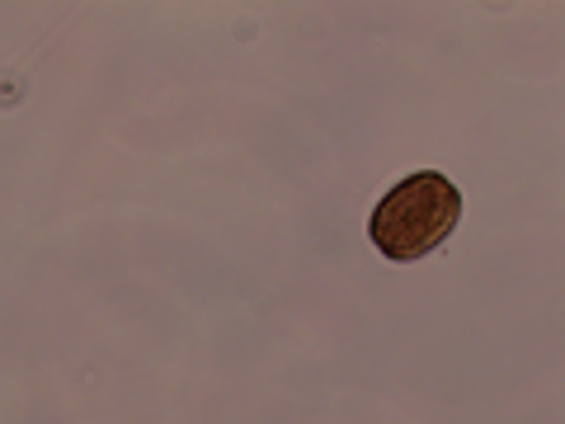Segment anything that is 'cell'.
Returning <instances> with one entry per match:
<instances>
[{
    "label": "cell",
    "instance_id": "1",
    "mask_svg": "<svg viewBox=\"0 0 565 424\" xmlns=\"http://www.w3.org/2000/svg\"><path fill=\"white\" fill-rule=\"evenodd\" d=\"M457 218H462V199H457L448 174L415 170V174H405L401 184L386 189V199H377L367 236H373L382 259L411 264V259H424L429 251H438V245L452 236Z\"/></svg>",
    "mask_w": 565,
    "mask_h": 424
}]
</instances>
